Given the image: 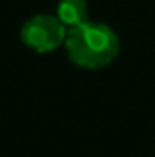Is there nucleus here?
<instances>
[{
  "label": "nucleus",
  "mask_w": 155,
  "mask_h": 157,
  "mask_svg": "<svg viewBox=\"0 0 155 157\" xmlns=\"http://www.w3.org/2000/svg\"><path fill=\"white\" fill-rule=\"evenodd\" d=\"M68 28L51 15H35L20 28V40L37 53H49L64 44Z\"/></svg>",
  "instance_id": "f03ea898"
},
{
  "label": "nucleus",
  "mask_w": 155,
  "mask_h": 157,
  "mask_svg": "<svg viewBox=\"0 0 155 157\" xmlns=\"http://www.w3.org/2000/svg\"><path fill=\"white\" fill-rule=\"evenodd\" d=\"M57 18L70 29L88 20L86 0H60L57 6Z\"/></svg>",
  "instance_id": "7ed1b4c3"
},
{
  "label": "nucleus",
  "mask_w": 155,
  "mask_h": 157,
  "mask_svg": "<svg viewBox=\"0 0 155 157\" xmlns=\"http://www.w3.org/2000/svg\"><path fill=\"white\" fill-rule=\"evenodd\" d=\"M68 59L84 70H100L112 64L120 44L115 31L102 22H82L68 29L64 40Z\"/></svg>",
  "instance_id": "f257e3e1"
}]
</instances>
